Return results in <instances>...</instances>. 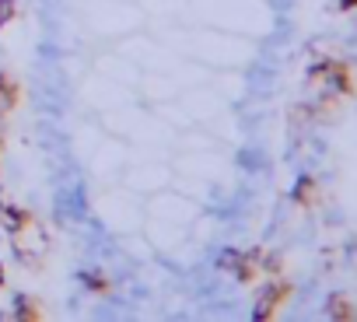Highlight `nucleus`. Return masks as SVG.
Listing matches in <instances>:
<instances>
[{
	"label": "nucleus",
	"instance_id": "f257e3e1",
	"mask_svg": "<svg viewBox=\"0 0 357 322\" xmlns=\"http://www.w3.org/2000/svg\"><path fill=\"white\" fill-rule=\"evenodd\" d=\"M15 235V252H18V259H25V263H43L46 259V252H50V235L39 228V221L36 217H29L18 231H11Z\"/></svg>",
	"mask_w": 357,
	"mask_h": 322
},
{
	"label": "nucleus",
	"instance_id": "1a4fd4ad",
	"mask_svg": "<svg viewBox=\"0 0 357 322\" xmlns=\"http://www.w3.org/2000/svg\"><path fill=\"white\" fill-rule=\"evenodd\" d=\"M15 312H18L22 319H39V312H36V308H32V301H25V298H18V301H15Z\"/></svg>",
	"mask_w": 357,
	"mask_h": 322
},
{
	"label": "nucleus",
	"instance_id": "6e6552de",
	"mask_svg": "<svg viewBox=\"0 0 357 322\" xmlns=\"http://www.w3.org/2000/svg\"><path fill=\"white\" fill-rule=\"evenodd\" d=\"M15 8H18L15 0H0V29H4V25L15 18Z\"/></svg>",
	"mask_w": 357,
	"mask_h": 322
},
{
	"label": "nucleus",
	"instance_id": "39448f33",
	"mask_svg": "<svg viewBox=\"0 0 357 322\" xmlns=\"http://www.w3.org/2000/svg\"><path fill=\"white\" fill-rule=\"evenodd\" d=\"M326 312H329V319H357V308H354L343 294H333V298L326 301Z\"/></svg>",
	"mask_w": 357,
	"mask_h": 322
},
{
	"label": "nucleus",
	"instance_id": "423d86ee",
	"mask_svg": "<svg viewBox=\"0 0 357 322\" xmlns=\"http://www.w3.org/2000/svg\"><path fill=\"white\" fill-rule=\"evenodd\" d=\"M312 193H315V179H308V176H305V179L294 186V200L308 207V204H312Z\"/></svg>",
	"mask_w": 357,
	"mask_h": 322
},
{
	"label": "nucleus",
	"instance_id": "9b49d317",
	"mask_svg": "<svg viewBox=\"0 0 357 322\" xmlns=\"http://www.w3.org/2000/svg\"><path fill=\"white\" fill-rule=\"evenodd\" d=\"M0 284H4V266H0Z\"/></svg>",
	"mask_w": 357,
	"mask_h": 322
},
{
	"label": "nucleus",
	"instance_id": "7ed1b4c3",
	"mask_svg": "<svg viewBox=\"0 0 357 322\" xmlns=\"http://www.w3.org/2000/svg\"><path fill=\"white\" fill-rule=\"evenodd\" d=\"M291 294V287L287 284H270V287H263V294H259V301H256V308H252V319H270L280 305H284V298Z\"/></svg>",
	"mask_w": 357,
	"mask_h": 322
},
{
	"label": "nucleus",
	"instance_id": "9d476101",
	"mask_svg": "<svg viewBox=\"0 0 357 322\" xmlns=\"http://www.w3.org/2000/svg\"><path fill=\"white\" fill-rule=\"evenodd\" d=\"M340 8H343V11H350V8H357V0H340Z\"/></svg>",
	"mask_w": 357,
	"mask_h": 322
},
{
	"label": "nucleus",
	"instance_id": "0eeeda50",
	"mask_svg": "<svg viewBox=\"0 0 357 322\" xmlns=\"http://www.w3.org/2000/svg\"><path fill=\"white\" fill-rule=\"evenodd\" d=\"M15 98H18V95H15V88H11L8 81H0V116H4V112L15 105Z\"/></svg>",
	"mask_w": 357,
	"mask_h": 322
},
{
	"label": "nucleus",
	"instance_id": "f8f14e48",
	"mask_svg": "<svg viewBox=\"0 0 357 322\" xmlns=\"http://www.w3.org/2000/svg\"><path fill=\"white\" fill-rule=\"evenodd\" d=\"M0 151H4V140H0Z\"/></svg>",
	"mask_w": 357,
	"mask_h": 322
},
{
	"label": "nucleus",
	"instance_id": "f03ea898",
	"mask_svg": "<svg viewBox=\"0 0 357 322\" xmlns=\"http://www.w3.org/2000/svg\"><path fill=\"white\" fill-rule=\"evenodd\" d=\"M259 259H263L259 252H231V249H228V252L218 256V266L228 270V273H235L238 280H252V277L259 273V266H263Z\"/></svg>",
	"mask_w": 357,
	"mask_h": 322
},
{
	"label": "nucleus",
	"instance_id": "20e7f679",
	"mask_svg": "<svg viewBox=\"0 0 357 322\" xmlns=\"http://www.w3.org/2000/svg\"><path fill=\"white\" fill-rule=\"evenodd\" d=\"M32 214L25 210V207H15V204H0V228L4 231H18L25 221H29Z\"/></svg>",
	"mask_w": 357,
	"mask_h": 322
}]
</instances>
